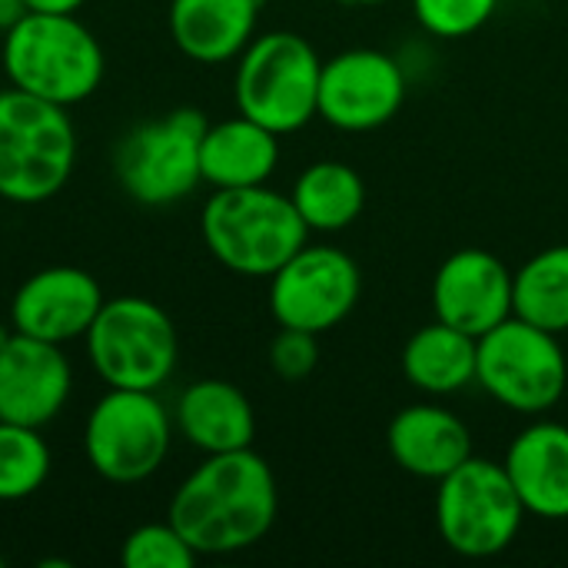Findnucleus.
<instances>
[{
    "label": "nucleus",
    "instance_id": "1",
    "mask_svg": "<svg viewBox=\"0 0 568 568\" xmlns=\"http://www.w3.org/2000/svg\"><path fill=\"white\" fill-rule=\"evenodd\" d=\"M276 509V476L250 446L206 456L173 493L166 519L196 556H233L266 539Z\"/></svg>",
    "mask_w": 568,
    "mask_h": 568
},
{
    "label": "nucleus",
    "instance_id": "2",
    "mask_svg": "<svg viewBox=\"0 0 568 568\" xmlns=\"http://www.w3.org/2000/svg\"><path fill=\"white\" fill-rule=\"evenodd\" d=\"M0 60L10 87L57 106L90 100L106 73L103 47L77 13L27 10L3 33Z\"/></svg>",
    "mask_w": 568,
    "mask_h": 568
},
{
    "label": "nucleus",
    "instance_id": "3",
    "mask_svg": "<svg viewBox=\"0 0 568 568\" xmlns=\"http://www.w3.org/2000/svg\"><path fill=\"white\" fill-rule=\"evenodd\" d=\"M200 230L213 260L240 276H273L310 236L293 200L266 183L216 190L203 206Z\"/></svg>",
    "mask_w": 568,
    "mask_h": 568
},
{
    "label": "nucleus",
    "instance_id": "4",
    "mask_svg": "<svg viewBox=\"0 0 568 568\" xmlns=\"http://www.w3.org/2000/svg\"><path fill=\"white\" fill-rule=\"evenodd\" d=\"M77 166V126L67 106L17 87L0 93V196L7 203H47Z\"/></svg>",
    "mask_w": 568,
    "mask_h": 568
},
{
    "label": "nucleus",
    "instance_id": "5",
    "mask_svg": "<svg viewBox=\"0 0 568 568\" xmlns=\"http://www.w3.org/2000/svg\"><path fill=\"white\" fill-rule=\"evenodd\" d=\"M320 73L323 60L306 37L290 30L253 37L236 63V110L276 136L296 133L316 116Z\"/></svg>",
    "mask_w": 568,
    "mask_h": 568
},
{
    "label": "nucleus",
    "instance_id": "6",
    "mask_svg": "<svg viewBox=\"0 0 568 568\" xmlns=\"http://www.w3.org/2000/svg\"><path fill=\"white\" fill-rule=\"evenodd\" d=\"M83 343L93 373L113 389L156 393L173 376L180 356L173 320L143 296L103 300Z\"/></svg>",
    "mask_w": 568,
    "mask_h": 568
},
{
    "label": "nucleus",
    "instance_id": "7",
    "mask_svg": "<svg viewBox=\"0 0 568 568\" xmlns=\"http://www.w3.org/2000/svg\"><path fill=\"white\" fill-rule=\"evenodd\" d=\"M526 519V506L503 463L469 456L439 479L436 526L443 542L466 559H493L506 552Z\"/></svg>",
    "mask_w": 568,
    "mask_h": 568
},
{
    "label": "nucleus",
    "instance_id": "8",
    "mask_svg": "<svg viewBox=\"0 0 568 568\" xmlns=\"http://www.w3.org/2000/svg\"><path fill=\"white\" fill-rule=\"evenodd\" d=\"M173 443V416L150 389H106L83 426L90 469L116 486L150 479Z\"/></svg>",
    "mask_w": 568,
    "mask_h": 568
},
{
    "label": "nucleus",
    "instance_id": "9",
    "mask_svg": "<svg viewBox=\"0 0 568 568\" xmlns=\"http://www.w3.org/2000/svg\"><path fill=\"white\" fill-rule=\"evenodd\" d=\"M476 383L513 413L539 416L552 409L568 386V359L559 336L509 316L479 336Z\"/></svg>",
    "mask_w": 568,
    "mask_h": 568
},
{
    "label": "nucleus",
    "instance_id": "10",
    "mask_svg": "<svg viewBox=\"0 0 568 568\" xmlns=\"http://www.w3.org/2000/svg\"><path fill=\"white\" fill-rule=\"evenodd\" d=\"M200 110H173L133 126L113 153V170L130 200L140 206H173L200 183V143L206 133Z\"/></svg>",
    "mask_w": 568,
    "mask_h": 568
},
{
    "label": "nucleus",
    "instance_id": "11",
    "mask_svg": "<svg viewBox=\"0 0 568 568\" xmlns=\"http://www.w3.org/2000/svg\"><path fill=\"white\" fill-rule=\"evenodd\" d=\"M363 276L336 246H303L270 276V313L286 329L326 333L359 303Z\"/></svg>",
    "mask_w": 568,
    "mask_h": 568
},
{
    "label": "nucleus",
    "instance_id": "12",
    "mask_svg": "<svg viewBox=\"0 0 568 568\" xmlns=\"http://www.w3.org/2000/svg\"><path fill=\"white\" fill-rule=\"evenodd\" d=\"M406 100V73L383 50H346L323 63L316 116L346 133L389 123Z\"/></svg>",
    "mask_w": 568,
    "mask_h": 568
},
{
    "label": "nucleus",
    "instance_id": "13",
    "mask_svg": "<svg viewBox=\"0 0 568 568\" xmlns=\"http://www.w3.org/2000/svg\"><path fill=\"white\" fill-rule=\"evenodd\" d=\"M100 306L103 290L87 270L47 266L17 286L10 300V329L63 346L87 336Z\"/></svg>",
    "mask_w": 568,
    "mask_h": 568
},
{
    "label": "nucleus",
    "instance_id": "14",
    "mask_svg": "<svg viewBox=\"0 0 568 568\" xmlns=\"http://www.w3.org/2000/svg\"><path fill=\"white\" fill-rule=\"evenodd\" d=\"M73 389L70 359L57 343L13 333L0 349V419L43 429Z\"/></svg>",
    "mask_w": 568,
    "mask_h": 568
},
{
    "label": "nucleus",
    "instance_id": "15",
    "mask_svg": "<svg viewBox=\"0 0 568 568\" xmlns=\"http://www.w3.org/2000/svg\"><path fill=\"white\" fill-rule=\"evenodd\" d=\"M433 310L479 339L513 316V273L486 250H456L433 280Z\"/></svg>",
    "mask_w": 568,
    "mask_h": 568
},
{
    "label": "nucleus",
    "instance_id": "16",
    "mask_svg": "<svg viewBox=\"0 0 568 568\" xmlns=\"http://www.w3.org/2000/svg\"><path fill=\"white\" fill-rule=\"evenodd\" d=\"M503 466L526 513L549 523L568 519V426L542 419L523 429Z\"/></svg>",
    "mask_w": 568,
    "mask_h": 568
},
{
    "label": "nucleus",
    "instance_id": "17",
    "mask_svg": "<svg viewBox=\"0 0 568 568\" xmlns=\"http://www.w3.org/2000/svg\"><path fill=\"white\" fill-rule=\"evenodd\" d=\"M389 453L403 473L439 483L473 456V436L456 413L416 403L389 423Z\"/></svg>",
    "mask_w": 568,
    "mask_h": 568
},
{
    "label": "nucleus",
    "instance_id": "18",
    "mask_svg": "<svg viewBox=\"0 0 568 568\" xmlns=\"http://www.w3.org/2000/svg\"><path fill=\"white\" fill-rule=\"evenodd\" d=\"M263 0H170V37L196 63L236 60L256 37Z\"/></svg>",
    "mask_w": 568,
    "mask_h": 568
},
{
    "label": "nucleus",
    "instance_id": "19",
    "mask_svg": "<svg viewBox=\"0 0 568 568\" xmlns=\"http://www.w3.org/2000/svg\"><path fill=\"white\" fill-rule=\"evenodd\" d=\"M173 423L183 439L206 456L250 449L256 436L250 399L226 379H200L186 386L176 403Z\"/></svg>",
    "mask_w": 568,
    "mask_h": 568
},
{
    "label": "nucleus",
    "instance_id": "20",
    "mask_svg": "<svg viewBox=\"0 0 568 568\" xmlns=\"http://www.w3.org/2000/svg\"><path fill=\"white\" fill-rule=\"evenodd\" d=\"M280 163V136L250 116L210 123L200 143V173L213 190L260 186Z\"/></svg>",
    "mask_w": 568,
    "mask_h": 568
},
{
    "label": "nucleus",
    "instance_id": "21",
    "mask_svg": "<svg viewBox=\"0 0 568 568\" xmlns=\"http://www.w3.org/2000/svg\"><path fill=\"white\" fill-rule=\"evenodd\" d=\"M476 336L436 320L409 336L403 349V373L416 389L449 396L476 383Z\"/></svg>",
    "mask_w": 568,
    "mask_h": 568
},
{
    "label": "nucleus",
    "instance_id": "22",
    "mask_svg": "<svg viewBox=\"0 0 568 568\" xmlns=\"http://www.w3.org/2000/svg\"><path fill=\"white\" fill-rule=\"evenodd\" d=\"M290 200L310 230L339 233L359 220V213L366 206V183L349 163L320 160L300 173Z\"/></svg>",
    "mask_w": 568,
    "mask_h": 568
},
{
    "label": "nucleus",
    "instance_id": "23",
    "mask_svg": "<svg viewBox=\"0 0 568 568\" xmlns=\"http://www.w3.org/2000/svg\"><path fill=\"white\" fill-rule=\"evenodd\" d=\"M513 316L556 336L568 333V243L536 253L513 276Z\"/></svg>",
    "mask_w": 568,
    "mask_h": 568
},
{
    "label": "nucleus",
    "instance_id": "24",
    "mask_svg": "<svg viewBox=\"0 0 568 568\" xmlns=\"http://www.w3.org/2000/svg\"><path fill=\"white\" fill-rule=\"evenodd\" d=\"M50 446L33 426L0 419V503L33 496L50 476Z\"/></svg>",
    "mask_w": 568,
    "mask_h": 568
},
{
    "label": "nucleus",
    "instance_id": "25",
    "mask_svg": "<svg viewBox=\"0 0 568 568\" xmlns=\"http://www.w3.org/2000/svg\"><path fill=\"white\" fill-rule=\"evenodd\" d=\"M196 559L200 556L170 519L133 529L120 549V562L126 568H193Z\"/></svg>",
    "mask_w": 568,
    "mask_h": 568
},
{
    "label": "nucleus",
    "instance_id": "26",
    "mask_svg": "<svg viewBox=\"0 0 568 568\" xmlns=\"http://www.w3.org/2000/svg\"><path fill=\"white\" fill-rule=\"evenodd\" d=\"M499 0H413L416 20L443 40H459L489 23Z\"/></svg>",
    "mask_w": 568,
    "mask_h": 568
},
{
    "label": "nucleus",
    "instance_id": "27",
    "mask_svg": "<svg viewBox=\"0 0 568 568\" xmlns=\"http://www.w3.org/2000/svg\"><path fill=\"white\" fill-rule=\"evenodd\" d=\"M320 363V346H316V333H303V329H286L280 326L276 339L270 343V366L280 379L286 383H300L306 379Z\"/></svg>",
    "mask_w": 568,
    "mask_h": 568
},
{
    "label": "nucleus",
    "instance_id": "28",
    "mask_svg": "<svg viewBox=\"0 0 568 568\" xmlns=\"http://www.w3.org/2000/svg\"><path fill=\"white\" fill-rule=\"evenodd\" d=\"M87 0H27V10L37 13H77Z\"/></svg>",
    "mask_w": 568,
    "mask_h": 568
},
{
    "label": "nucleus",
    "instance_id": "29",
    "mask_svg": "<svg viewBox=\"0 0 568 568\" xmlns=\"http://www.w3.org/2000/svg\"><path fill=\"white\" fill-rule=\"evenodd\" d=\"M27 13V0H0V33H7Z\"/></svg>",
    "mask_w": 568,
    "mask_h": 568
},
{
    "label": "nucleus",
    "instance_id": "30",
    "mask_svg": "<svg viewBox=\"0 0 568 568\" xmlns=\"http://www.w3.org/2000/svg\"><path fill=\"white\" fill-rule=\"evenodd\" d=\"M10 336H13V329H7V326L0 323V349L7 346V339H10Z\"/></svg>",
    "mask_w": 568,
    "mask_h": 568
},
{
    "label": "nucleus",
    "instance_id": "31",
    "mask_svg": "<svg viewBox=\"0 0 568 568\" xmlns=\"http://www.w3.org/2000/svg\"><path fill=\"white\" fill-rule=\"evenodd\" d=\"M343 3H353V7H373V3H386V0H343Z\"/></svg>",
    "mask_w": 568,
    "mask_h": 568
},
{
    "label": "nucleus",
    "instance_id": "32",
    "mask_svg": "<svg viewBox=\"0 0 568 568\" xmlns=\"http://www.w3.org/2000/svg\"><path fill=\"white\" fill-rule=\"evenodd\" d=\"M0 566H3V556H0Z\"/></svg>",
    "mask_w": 568,
    "mask_h": 568
}]
</instances>
